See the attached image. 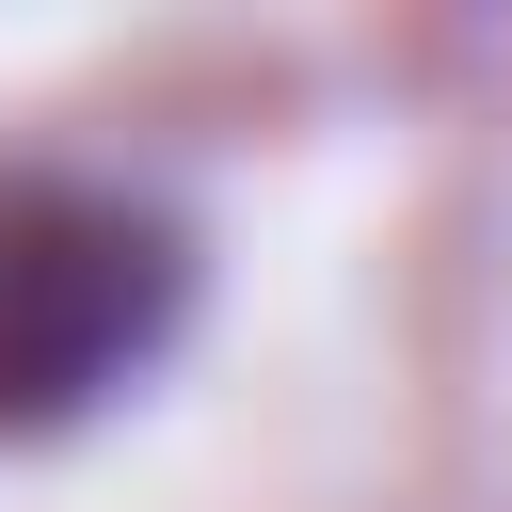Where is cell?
Segmentation results:
<instances>
[{
    "label": "cell",
    "instance_id": "1",
    "mask_svg": "<svg viewBox=\"0 0 512 512\" xmlns=\"http://www.w3.org/2000/svg\"><path fill=\"white\" fill-rule=\"evenodd\" d=\"M192 320V240L144 192L16 176L0 192V432H80Z\"/></svg>",
    "mask_w": 512,
    "mask_h": 512
}]
</instances>
